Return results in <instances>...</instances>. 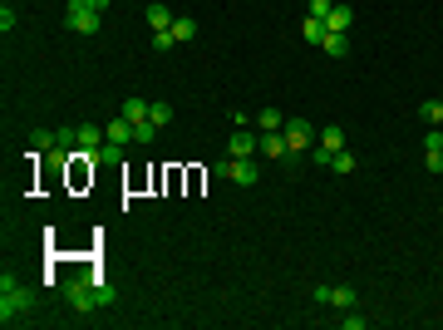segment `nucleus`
Masks as SVG:
<instances>
[{
  "instance_id": "nucleus-9",
  "label": "nucleus",
  "mask_w": 443,
  "mask_h": 330,
  "mask_svg": "<svg viewBox=\"0 0 443 330\" xmlns=\"http://www.w3.org/2000/svg\"><path fill=\"white\" fill-rule=\"evenodd\" d=\"M350 25H355V10L335 0V6H330V15H325V30H335V35H350Z\"/></svg>"
},
{
  "instance_id": "nucleus-29",
  "label": "nucleus",
  "mask_w": 443,
  "mask_h": 330,
  "mask_svg": "<svg viewBox=\"0 0 443 330\" xmlns=\"http://www.w3.org/2000/svg\"><path fill=\"white\" fill-rule=\"evenodd\" d=\"M428 148H443V129H428V138H424V153Z\"/></svg>"
},
{
  "instance_id": "nucleus-11",
  "label": "nucleus",
  "mask_w": 443,
  "mask_h": 330,
  "mask_svg": "<svg viewBox=\"0 0 443 330\" xmlns=\"http://www.w3.org/2000/svg\"><path fill=\"white\" fill-rule=\"evenodd\" d=\"M103 143H133V124L128 119H108L103 124Z\"/></svg>"
},
{
  "instance_id": "nucleus-5",
  "label": "nucleus",
  "mask_w": 443,
  "mask_h": 330,
  "mask_svg": "<svg viewBox=\"0 0 443 330\" xmlns=\"http://www.w3.org/2000/svg\"><path fill=\"white\" fill-rule=\"evenodd\" d=\"M65 25H69L74 35H99L103 15H99L94 6H84V0H69V6H65Z\"/></svg>"
},
{
  "instance_id": "nucleus-8",
  "label": "nucleus",
  "mask_w": 443,
  "mask_h": 330,
  "mask_svg": "<svg viewBox=\"0 0 443 330\" xmlns=\"http://www.w3.org/2000/svg\"><path fill=\"white\" fill-rule=\"evenodd\" d=\"M256 153H261V133L237 129V133H232V143H227V158H256Z\"/></svg>"
},
{
  "instance_id": "nucleus-12",
  "label": "nucleus",
  "mask_w": 443,
  "mask_h": 330,
  "mask_svg": "<svg viewBox=\"0 0 443 330\" xmlns=\"http://www.w3.org/2000/svg\"><path fill=\"white\" fill-rule=\"evenodd\" d=\"M60 143V129H30V153H54Z\"/></svg>"
},
{
  "instance_id": "nucleus-2",
  "label": "nucleus",
  "mask_w": 443,
  "mask_h": 330,
  "mask_svg": "<svg viewBox=\"0 0 443 330\" xmlns=\"http://www.w3.org/2000/svg\"><path fill=\"white\" fill-rule=\"evenodd\" d=\"M65 301H69L74 315H94V311H99V286H94L89 271H84V277H74V281H65Z\"/></svg>"
},
{
  "instance_id": "nucleus-22",
  "label": "nucleus",
  "mask_w": 443,
  "mask_h": 330,
  "mask_svg": "<svg viewBox=\"0 0 443 330\" xmlns=\"http://www.w3.org/2000/svg\"><path fill=\"white\" fill-rule=\"evenodd\" d=\"M192 35H197V20H187V15H183V20H173V40H178V44H183V40H192Z\"/></svg>"
},
{
  "instance_id": "nucleus-6",
  "label": "nucleus",
  "mask_w": 443,
  "mask_h": 330,
  "mask_svg": "<svg viewBox=\"0 0 443 330\" xmlns=\"http://www.w3.org/2000/svg\"><path fill=\"white\" fill-rule=\"evenodd\" d=\"M310 296H315V306H330V311H355L360 306V291L355 286H315Z\"/></svg>"
},
{
  "instance_id": "nucleus-23",
  "label": "nucleus",
  "mask_w": 443,
  "mask_h": 330,
  "mask_svg": "<svg viewBox=\"0 0 443 330\" xmlns=\"http://www.w3.org/2000/svg\"><path fill=\"white\" fill-rule=\"evenodd\" d=\"M153 138H158V124H148V119L133 124V143H153Z\"/></svg>"
},
{
  "instance_id": "nucleus-30",
  "label": "nucleus",
  "mask_w": 443,
  "mask_h": 330,
  "mask_svg": "<svg viewBox=\"0 0 443 330\" xmlns=\"http://www.w3.org/2000/svg\"><path fill=\"white\" fill-rule=\"evenodd\" d=\"M84 6H94V10H99V15H103V10H108V6H114V0H84Z\"/></svg>"
},
{
  "instance_id": "nucleus-7",
  "label": "nucleus",
  "mask_w": 443,
  "mask_h": 330,
  "mask_svg": "<svg viewBox=\"0 0 443 330\" xmlns=\"http://www.w3.org/2000/svg\"><path fill=\"white\" fill-rule=\"evenodd\" d=\"M340 148H345V129H340V124H325V133L315 138V148H310V158H315V163H325L330 153H340Z\"/></svg>"
},
{
  "instance_id": "nucleus-28",
  "label": "nucleus",
  "mask_w": 443,
  "mask_h": 330,
  "mask_svg": "<svg viewBox=\"0 0 443 330\" xmlns=\"http://www.w3.org/2000/svg\"><path fill=\"white\" fill-rule=\"evenodd\" d=\"M330 6H335V0H310V6H306V15H315V20H325V15H330Z\"/></svg>"
},
{
  "instance_id": "nucleus-13",
  "label": "nucleus",
  "mask_w": 443,
  "mask_h": 330,
  "mask_svg": "<svg viewBox=\"0 0 443 330\" xmlns=\"http://www.w3.org/2000/svg\"><path fill=\"white\" fill-rule=\"evenodd\" d=\"M320 49L330 54V60H345V54H350V35H335V30H325V40H320Z\"/></svg>"
},
{
  "instance_id": "nucleus-24",
  "label": "nucleus",
  "mask_w": 443,
  "mask_h": 330,
  "mask_svg": "<svg viewBox=\"0 0 443 330\" xmlns=\"http://www.w3.org/2000/svg\"><path fill=\"white\" fill-rule=\"evenodd\" d=\"M178 40H173V30H153V49H162V54H168Z\"/></svg>"
},
{
  "instance_id": "nucleus-1",
  "label": "nucleus",
  "mask_w": 443,
  "mask_h": 330,
  "mask_svg": "<svg viewBox=\"0 0 443 330\" xmlns=\"http://www.w3.org/2000/svg\"><path fill=\"white\" fill-rule=\"evenodd\" d=\"M30 311H35V291L20 286V277L6 271V277H0V325H25Z\"/></svg>"
},
{
  "instance_id": "nucleus-10",
  "label": "nucleus",
  "mask_w": 443,
  "mask_h": 330,
  "mask_svg": "<svg viewBox=\"0 0 443 330\" xmlns=\"http://www.w3.org/2000/svg\"><path fill=\"white\" fill-rule=\"evenodd\" d=\"M261 153H266V158H281V163H291L286 133H281V129H276V133H261Z\"/></svg>"
},
{
  "instance_id": "nucleus-16",
  "label": "nucleus",
  "mask_w": 443,
  "mask_h": 330,
  "mask_svg": "<svg viewBox=\"0 0 443 330\" xmlns=\"http://www.w3.org/2000/svg\"><path fill=\"white\" fill-rule=\"evenodd\" d=\"M143 15H148V25H153V30H173V15H168V6H162V0H153Z\"/></svg>"
},
{
  "instance_id": "nucleus-15",
  "label": "nucleus",
  "mask_w": 443,
  "mask_h": 330,
  "mask_svg": "<svg viewBox=\"0 0 443 330\" xmlns=\"http://www.w3.org/2000/svg\"><path fill=\"white\" fill-rule=\"evenodd\" d=\"M79 148H84V153H99V148H103V129H99V124H79Z\"/></svg>"
},
{
  "instance_id": "nucleus-3",
  "label": "nucleus",
  "mask_w": 443,
  "mask_h": 330,
  "mask_svg": "<svg viewBox=\"0 0 443 330\" xmlns=\"http://www.w3.org/2000/svg\"><path fill=\"white\" fill-rule=\"evenodd\" d=\"M281 133H286V148H291V163L310 158V148H315V138H320L310 119H286V129H281Z\"/></svg>"
},
{
  "instance_id": "nucleus-20",
  "label": "nucleus",
  "mask_w": 443,
  "mask_h": 330,
  "mask_svg": "<svg viewBox=\"0 0 443 330\" xmlns=\"http://www.w3.org/2000/svg\"><path fill=\"white\" fill-rule=\"evenodd\" d=\"M301 40H310V44H320V40H325V20H315V15H306V20H301Z\"/></svg>"
},
{
  "instance_id": "nucleus-26",
  "label": "nucleus",
  "mask_w": 443,
  "mask_h": 330,
  "mask_svg": "<svg viewBox=\"0 0 443 330\" xmlns=\"http://www.w3.org/2000/svg\"><path fill=\"white\" fill-rule=\"evenodd\" d=\"M424 168H428V173H443V148H428V153H424Z\"/></svg>"
},
{
  "instance_id": "nucleus-27",
  "label": "nucleus",
  "mask_w": 443,
  "mask_h": 330,
  "mask_svg": "<svg viewBox=\"0 0 443 330\" xmlns=\"http://www.w3.org/2000/svg\"><path fill=\"white\" fill-rule=\"evenodd\" d=\"M340 325H345V330H365V325H369V320H365V315H360V311H345V315H340Z\"/></svg>"
},
{
  "instance_id": "nucleus-17",
  "label": "nucleus",
  "mask_w": 443,
  "mask_h": 330,
  "mask_svg": "<svg viewBox=\"0 0 443 330\" xmlns=\"http://www.w3.org/2000/svg\"><path fill=\"white\" fill-rule=\"evenodd\" d=\"M419 119H424L428 129H443V104H438V99H424V104H419Z\"/></svg>"
},
{
  "instance_id": "nucleus-18",
  "label": "nucleus",
  "mask_w": 443,
  "mask_h": 330,
  "mask_svg": "<svg viewBox=\"0 0 443 330\" xmlns=\"http://www.w3.org/2000/svg\"><path fill=\"white\" fill-rule=\"evenodd\" d=\"M325 168H330V173H355V153H350V148L330 153V158H325Z\"/></svg>"
},
{
  "instance_id": "nucleus-4",
  "label": "nucleus",
  "mask_w": 443,
  "mask_h": 330,
  "mask_svg": "<svg viewBox=\"0 0 443 330\" xmlns=\"http://www.w3.org/2000/svg\"><path fill=\"white\" fill-rule=\"evenodd\" d=\"M212 178H227V183H242V188H251L256 178H261V168L251 158H217L212 163Z\"/></svg>"
},
{
  "instance_id": "nucleus-14",
  "label": "nucleus",
  "mask_w": 443,
  "mask_h": 330,
  "mask_svg": "<svg viewBox=\"0 0 443 330\" xmlns=\"http://www.w3.org/2000/svg\"><path fill=\"white\" fill-rule=\"evenodd\" d=\"M251 124H256V133H276V129H286V114H281V108H261Z\"/></svg>"
},
{
  "instance_id": "nucleus-19",
  "label": "nucleus",
  "mask_w": 443,
  "mask_h": 330,
  "mask_svg": "<svg viewBox=\"0 0 443 330\" xmlns=\"http://www.w3.org/2000/svg\"><path fill=\"white\" fill-rule=\"evenodd\" d=\"M124 119H128V124H143V119H148V99L128 94V104H124Z\"/></svg>"
},
{
  "instance_id": "nucleus-25",
  "label": "nucleus",
  "mask_w": 443,
  "mask_h": 330,
  "mask_svg": "<svg viewBox=\"0 0 443 330\" xmlns=\"http://www.w3.org/2000/svg\"><path fill=\"white\" fill-rule=\"evenodd\" d=\"M119 158H124V143H103L99 148V163H119Z\"/></svg>"
},
{
  "instance_id": "nucleus-21",
  "label": "nucleus",
  "mask_w": 443,
  "mask_h": 330,
  "mask_svg": "<svg viewBox=\"0 0 443 330\" xmlns=\"http://www.w3.org/2000/svg\"><path fill=\"white\" fill-rule=\"evenodd\" d=\"M148 124L168 129V124H173V104H148Z\"/></svg>"
}]
</instances>
